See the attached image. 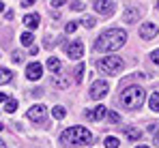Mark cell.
<instances>
[{
  "mask_svg": "<svg viewBox=\"0 0 159 148\" xmlns=\"http://www.w3.org/2000/svg\"><path fill=\"white\" fill-rule=\"evenodd\" d=\"M127 43V32L120 30V28H110L103 34H99L97 43H95V49L97 52H116Z\"/></svg>",
  "mask_w": 159,
  "mask_h": 148,
  "instance_id": "1",
  "label": "cell"
},
{
  "mask_svg": "<svg viewBox=\"0 0 159 148\" xmlns=\"http://www.w3.org/2000/svg\"><path fill=\"white\" fill-rule=\"evenodd\" d=\"M60 142L65 146H86V144L93 142V135L86 127H69V129L62 131Z\"/></svg>",
  "mask_w": 159,
  "mask_h": 148,
  "instance_id": "2",
  "label": "cell"
},
{
  "mask_svg": "<svg viewBox=\"0 0 159 148\" xmlns=\"http://www.w3.org/2000/svg\"><path fill=\"white\" fill-rule=\"evenodd\" d=\"M146 99V90L142 86H127L120 95H118V103L127 110H138Z\"/></svg>",
  "mask_w": 159,
  "mask_h": 148,
  "instance_id": "3",
  "label": "cell"
},
{
  "mask_svg": "<svg viewBox=\"0 0 159 148\" xmlns=\"http://www.w3.org/2000/svg\"><path fill=\"white\" fill-rule=\"evenodd\" d=\"M97 67H99V71H101V73L116 75V73H120V71H123L125 60H123L120 56H106V58H101V60L97 62Z\"/></svg>",
  "mask_w": 159,
  "mask_h": 148,
  "instance_id": "4",
  "label": "cell"
},
{
  "mask_svg": "<svg viewBox=\"0 0 159 148\" xmlns=\"http://www.w3.org/2000/svg\"><path fill=\"white\" fill-rule=\"evenodd\" d=\"M107 82H103V79H97L93 86H90V99H95V101H99V99H103L107 95Z\"/></svg>",
  "mask_w": 159,
  "mask_h": 148,
  "instance_id": "5",
  "label": "cell"
},
{
  "mask_svg": "<svg viewBox=\"0 0 159 148\" xmlns=\"http://www.w3.org/2000/svg\"><path fill=\"white\" fill-rule=\"evenodd\" d=\"M65 52H67V56L71 58V60H80L82 56H84V45H82V41H71L67 47H65Z\"/></svg>",
  "mask_w": 159,
  "mask_h": 148,
  "instance_id": "6",
  "label": "cell"
},
{
  "mask_svg": "<svg viewBox=\"0 0 159 148\" xmlns=\"http://www.w3.org/2000/svg\"><path fill=\"white\" fill-rule=\"evenodd\" d=\"M45 114H48V110H45V105H32L30 110H28V118L32 120V123H43L45 120Z\"/></svg>",
  "mask_w": 159,
  "mask_h": 148,
  "instance_id": "7",
  "label": "cell"
},
{
  "mask_svg": "<svg viewBox=\"0 0 159 148\" xmlns=\"http://www.w3.org/2000/svg\"><path fill=\"white\" fill-rule=\"evenodd\" d=\"M142 17V9L138 7V4H129L127 9H125V13H123V20L127 22V24H133V22H138Z\"/></svg>",
  "mask_w": 159,
  "mask_h": 148,
  "instance_id": "8",
  "label": "cell"
},
{
  "mask_svg": "<svg viewBox=\"0 0 159 148\" xmlns=\"http://www.w3.org/2000/svg\"><path fill=\"white\" fill-rule=\"evenodd\" d=\"M159 32L157 24H153V22H144L142 24V28H140V37L144 39V41H151V39H155Z\"/></svg>",
  "mask_w": 159,
  "mask_h": 148,
  "instance_id": "9",
  "label": "cell"
},
{
  "mask_svg": "<svg viewBox=\"0 0 159 148\" xmlns=\"http://www.w3.org/2000/svg\"><path fill=\"white\" fill-rule=\"evenodd\" d=\"M41 75H43V65L41 62H30L26 67V77L30 82H37Z\"/></svg>",
  "mask_w": 159,
  "mask_h": 148,
  "instance_id": "10",
  "label": "cell"
},
{
  "mask_svg": "<svg viewBox=\"0 0 159 148\" xmlns=\"http://www.w3.org/2000/svg\"><path fill=\"white\" fill-rule=\"evenodd\" d=\"M84 116H86L88 120H101V118L107 116V110H106V105H97V107H93V110H86Z\"/></svg>",
  "mask_w": 159,
  "mask_h": 148,
  "instance_id": "11",
  "label": "cell"
},
{
  "mask_svg": "<svg viewBox=\"0 0 159 148\" xmlns=\"http://www.w3.org/2000/svg\"><path fill=\"white\" fill-rule=\"evenodd\" d=\"M93 9L101 15H112L114 13V2H106V0H97L93 2Z\"/></svg>",
  "mask_w": 159,
  "mask_h": 148,
  "instance_id": "12",
  "label": "cell"
},
{
  "mask_svg": "<svg viewBox=\"0 0 159 148\" xmlns=\"http://www.w3.org/2000/svg\"><path fill=\"white\" fill-rule=\"evenodd\" d=\"M39 22H41V20H39V15H37V13H28L26 17H24V26L30 28V30H34V28L39 26Z\"/></svg>",
  "mask_w": 159,
  "mask_h": 148,
  "instance_id": "13",
  "label": "cell"
},
{
  "mask_svg": "<svg viewBox=\"0 0 159 148\" xmlns=\"http://www.w3.org/2000/svg\"><path fill=\"white\" fill-rule=\"evenodd\" d=\"M125 137H127L129 142H138V140L142 137V131L135 129V127H127V129H125Z\"/></svg>",
  "mask_w": 159,
  "mask_h": 148,
  "instance_id": "14",
  "label": "cell"
},
{
  "mask_svg": "<svg viewBox=\"0 0 159 148\" xmlns=\"http://www.w3.org/2000/svg\"><path fill=\"white\" fill-rule=\"evenodd\" d=\"M48 69H50L52 73H58V71H60V60H58L56 56H50V58H48Z\"/></svg>",
  "mask_w": 159,
  "mask_h": 148,
  "instance_id": "15",
  "label": "cell"
},
{
  "mask_svg": "<svg viewBox=\"0 0 159 148\" xmlns=\"http://www.w3.org/2000/svg\"><path fill=\"white\" fill-rule=\"evenodd\" d=\"M52 116L56 120H62V118L67 116V110H65L62 105H56V107H52Z\"/></svg>",
  "mask_w": 159,
  "mask_h": 148,
  "instance_id": "16",
  "label": "cell"
},
{
  "mask_svg": "<svg viewBox=\"0 0 159 148\" xmlns=\"http://www.w3.org/2000/svg\"><path fill=\"white\" fill-rule=\"evenodd\" d=\"M148 105H151V110H153V112H159V92H153V95H151Z\"/></svg>",
  "mask_w": 159,
  "mask_h": 148,
  "instance_id": "17",
  "label": "cell"
},
{
  "mask_svg": "<svg viewBox=\"0 0 159 148\" xmlns=\"http://www.w3.org/2000/svg\"><path fill=\"white\" fill-rule=\"evenodd\" d=\"M11 79H13V73H11L9 69H4V67H2V71H0V82H2V86H4V84H9Z\"/></svg>",
  "mask_w": 159,
  "mask_h": 148,
  "instance_id": "18",
  "label": "cell"
},
{
  "mask_svg": "<svg viewBox=\"0 0 159 148\" xmlns=\"http://www.w3.org/2000/svg\"><path fill=\"white\" fill-rule=\"evenodd\" d=\"M103 144H106V148H118V146H120L118 137H114V135H110V137H106V140H103Z\"/></svg>",
  "mask_w": 159,
  "mask_h": 148,
  "instance_id": "19",
  "label": "cell"
},
{
  "mask_svg": "<svg viewBox=\"0 0 159 148\" xmlns=\"http://www.w3.org/2000/svg\"><path fill=\"white\" fill-rule=\"evenodd\" d=\"M2 107H4L7 112H15V110H17V101H15V99H7V101L2 103Z\"/></svg>",
  "mask_w": 159,
  "mask_h": 148,
  "instance_id": "20",
  "label": "cell"
},
{
  "mask_svg": "<svg viewBox=\"0 0 159 148\" xmlns=\"http://www.w3.org/2000/svg\"><path fill=\"white\" fill-rule=\"evenodd\" d=\"M106 118H107V120H110L112 124H120V116H118L116 112H107V116H106Z\"/></svg>",
  "mask_w": 159,
  "mask_h": 148,
  "instance_id": "21",
  "label": "cell"
},
{
  "mask_svg": "<svg viewBox=\"0 0 159 148\" xmlns=\"http://www.w3.org/2000/svg\"><path fill=\"white\" fill-rule=\"evenodd\" d=\"M82 77H84V65L80 62L78 67H75V84H80V82H82Z\"/></svg>",
  "mask_w": 159,
  "mask_h": 148,
  "instance_id": "22",
  "label": "cell"
},
{
  "mask_svg": "<svg viewBox=\"0 0 159 148\" xmlns=\"http://www.w3.org/2000/svg\"><path fill=\"white\" fill-rule=\"evenodd\" d=\"M32 39H34V37H32L30 32H24V34L20 37V41H22V45H32Z\"/></svg>",
  "mask_w": 159,
  "mask_h": 148,
  "instance_id": "23",
  "label": "cell"
},
{
  "mask_svg": "<svg viewBox=\"0 0 159 148\" xmlns=\"http://www.w3.org/2000/svg\"><path fill=\"white\" fill-rule=\"evenodd\" d=\"M75 30H78V22H69V24L65 26V32H67V34H73Z\"/></svg>",
  "mask_w": 159,
  "mask_h": 148,
  "instance_id": "24",
  "label": "cell"
},
{
  "mask_svg": "<svg viewBox=\"0 0 159 148\" xmlns=\"http://www.w3.org/2000/svg\"><path fill=\"white\" fill-rule=\"evenodd\" d=\"M54 84H58L60 88H67V86H69V79H65V77H56V75H54Z\"/></svg>",
  "mask_w": 159,
  "mask_h": 148,
  "instance_id": "25",
  "label": "cell"
},
{
  "mask_svg": "<svg viewBox=\"0 0 159 148\" xmlns=\"http://www.w3.org/2000/svg\"><path fill=\"white\" fill-rule=\"evenodd\" d=\"M71 9H73V11H84V9H86V2H82V0L71 2Z\"/></svg>",
  "mask_w": 159,
  "mask_h": 148,
  "instance_id": "26",
  "label": "cell"
},
{
  "mask_svg": "<svg viewBox=\"0 0 159 148\" xmlns=\"http://www.w3.org/2000/svg\"><path fill=\"white\" fill-rule=\"evenodd\" d=\"M82 24L86 26V28H95L97 20H95V17H84V20H82Z\"/></svg>",
  "mask_w": 159,
  "mask_h": 148,
  "instance_id": "27",
  "label": "cell"
},
{
  "mask_svg": "<svg viewBox=\"0 0 159 148\" xmlns=\"http://www.w3.org/2000/svg\"><path fill=\"white\" fill-rule=\"evenodd\" d=\"M11 60L17 65V62H22L24 60V54H20V52H13V56H11Z\"/></svg>",
  "mask_w": 159,
  "mask_h": 148,
  "instance_id": "28",
  "label": "cell"
},
{
  "mask_svg": "<svg viewBox=\"0 0 159 148\" xmlns=\"http://www.w3.org/2000/svg\"><path fill=\"white\" fill-rule=\"evenodd\" d=\"M151 60H153L155 65H159V49H153V52H151Z\"/></svg>",
  "mask_w": 159,
  "mask_h": 148,
  "instance_id": "29",
  "label": "cell"
},
{
  "mask_svg": "<svg viewBox=\"0 0 159 148\" xmlns=\"http://www.w3.org/2000/svg\"><path fill=\"white\" fill-rule=\"evenodd\" d=\"M32 4H34V2H32V0H22V7H24V9H30V7H32Z\"/></svg>",
  "mask_w": 159,
  "mask_h": 148,
  "instance_id": "30",
  "label": "cell"
},
{
  "mask_svg": "<svg viewBox=\"0 0 159 148\" xmlns=\"http://www.w3.org/2000/svg\"><path fill=\"white\" fill-rule=\"evenodd\" d=\"M50 4H52V7H56V9H58V7H62V4H65V2H62V0H52V2H50Z\"/></svg>",
  "mask_w": 159,
  "mask_h": 148,
  "instance_id": "31",
  "label": "cell"
},
{
  "mask_svg": "<svg viewBox=\"0 0 159 148\" xmlns=\"http://www.w3.org/2000/svg\"><path fill=\"white\" fill-rule=\"evenodd\" d=\"M148 131H157V123H151V124H148Z\"/></svg>",
  "mask_w": 159,
  "mask_h": 148,
  "instance_id": "32",
  "label": "cell"
},
{
  "mask_svg": "<svg viewBox=\"0 0 159 148\" xmlns=\"http://www.w3.org/2000/svg\"><path fill=\"white\" fill-rule=\"evenodd\" d=\"M155 144H157V148H159V133L155 135Z\"/></svg>",
  "mask_w": 159,
  "mask_h": 148,
  "instance_id": "33",
  "label": "cell"
},
{
  "mask_svg": "<svg viewBox=\"0 0 159 148\" xmlns=\"http://www.w3.org/2000/svg\"><path fill=\"white\" fill-rule=\"evenodd\" d=\"M155 7H157V11H159V0H157V2H155Z\"/></svg>",
  "mask_w": 159,
  "mask_h": 148,
  "instance_id": "34",
  "label": "cell"
},
{
  "mask_svg": "<svg viewBox=\"0 0 159 148\" xmlns=\"http://www.w3.org/2000/svg\"><path fill=\"white\" fill-rule=\"evenodd\" d=\"M135 148H148V146H135Z\"/></svg>",
  "mask_w": 159,
  "mask_h": 148,
  "instance_id": "35",
  "label": "cell"
},
{
  "mask_svg": "<svg viewBox=\"0 0 159 148\" xmlns=\"http://www.w3.org/2000/svg\"><path fill=\"white\" fill-rule=\"evenodd\" d=\"M0 148H7V146H4V142H2V146H0Z\"/></svg>",
  "mask_w": 159,
  "mask_h": 148,
  "instance_id": "36",
  "label": "cell"
}]
</instances>
